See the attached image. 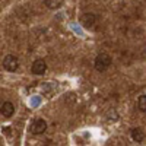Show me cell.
<instances>
[{
    "instance_id": "ba28073f",
    "label": "cell",
    "mask_w": 146,
    "mask_h": 146,
    "mask_svg": "<svg viewBox=\"0 0 146 146\" xmlns=\"http://www.w3.org/2000/svg\"><path fill=\"white\" fill-rule=\"evenodd\" d=\"M44 5L50 10H57L64 5V0H44Z\"/></svg>"
},
{
    "instance_id": "9c48e42d",
    "label": "cell",
    "mask_w": 146,
    "mask_h": 146,
    "mask_svg": "<svg viewBox=\"0 0 146 146\" xmlns=\"http://www.w3.org/2000/svg\"><path fill=\"white\" fill-rule=\"evenodd\" d=\"M137 108L142 113H146V95H140L137 100Z\"/></svg>"
},
{
    "instance_id": "277c9868",
    "label": "cell",
    "mask_w": 146,
    "mask_h": 146,
    "mask_svg": "<svg viewBox=\"0 0 146 146\" xmlns=\"http://www.w3.org/2000/svg\"><path fill=\"white\" fill-rule=\"evenodd\" d=\"M79 22H80V25L85 27V28H91L95 25V22H96V16L94 13H91V12H86V13H82L80 18H79Z\"/></svg>"
},
{
    "instance_id": "6da1fadb",
    "label": "cell",
    "mask_w": 146,
    "mask_h": 146,
    "mask_svg": "<svg viewBox=\"0 0 146 146\" xmlns=\"http://www.w3.org/2000/svg\"><path fill=\"white\" fill-rule=\"evenodd\" d=\"M111 63H113V57L110 56L108 53H100L98 56L95 57V60H94L95 69L98 72H101V73L108 70V67L111 66Z\"/></svg>"
},
{
    "instance_id": "8992f818",
    "label": "cell",
    "mask_w": 146,
    "mask_h": 146,
    "mask_svg": "<svg viewBox=\"0 0 146 146\" xmlns=\"http://www.w3.org/2000/svg\"><path fill=\"white\" fill-rule=\"evenodd\" d=\"M0 113H2L3 117L6 118H10L12 115L15 114V105L13 102H10V101H6L2 104V107H0Z\"/></svg>"
},
{
    "instance_id": "52a82bcc",
    "label": "cell",
    "mask_w": 146,
    "mask_h": 146,
    "mask_svg": "<svg viewBox=\"0 0 146 146\" xmlns=\"http://www.w3.org/2000/svg\"><path fill=\"white\" fill-rule=\"evenodd\" d=\"M130 136H131L133 140L137 142V143H142V142L145 140V137H146V135H145V131H143L142 127H135V129H131Z\"/></svg>"
},
{
    "instance_id": "3957f363",
    "label": "cell",
    "mask_w": 146,
    "mask_h": 146,
    "mask_svg": "<svg viewBox=\"0 0 146 146\" xmlns=\"http://www.w3.org/2000/svg\"><path fill=\"white\" fill-rule=\"evenodd\" d=\"M29 130H31L32 135H42V133L47 130V121L44 118H35L32 121Z\"/></svg>"
},
{
    "instance_id": "5b68a950",
    "label": "cell",
    "mask_w": 146,
    "mask_h": 146,
    "mask_svg": "<svg viewBox=\"0 0 146 146\" xmlns=\"http://www.w3.org/2000/svg\"><path fill=\"white\" fill-rule=\"evenodd\" d=\"M45 70H47V63L42 58H36L31 66V72L34 73V75H44Z\"/></svg>"
},
{
    "instance_id": "30bf717a",
    "label": "cell",
    "mask_w": 146,
    "mask_h": 146,
    "mask_svg": "<svg viewBox=\"0 0 146 146\" xmlns=\"http://www.w3.org/2000/svg\"><path fill=\"white\" fill-rule=\"evenodd\" d=\"M3 130H5V133H6V135H9V136H10V131H12V129H10V127H5Z\"/></svg>"
},
{
    "instance_id": "7a4b0ae2",
    "label": "cell",
    "mask_w": 146,
    "mask_h": 146,
    "mask_svg": "<svg viewBox=\"0 0 146 146\" xmlns=\"http://www.w3.org/2000/svg\"><path fill=\"white\" fill-rule=\"evenodd\" d=\"M3 67L7 72H16L19 69V58L13 54H7L3 58Z\"/></svg>"
}]
</instances>
